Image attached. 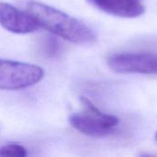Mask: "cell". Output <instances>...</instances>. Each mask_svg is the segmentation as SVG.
Wrapping results in <instances>:
<instances>
[{
  "label": "cell",
  "mask_w": 157,
  "mask_h": 157,
  "mask_svg": "<svg viewBox=\"0 0 157 157\" xmlns=\"http://www.w3.org/2000/svg\"><path fill=\"white\" fill-rule=\"evenodd\" d=\"M17 6L30 15L39 27L70 42L87 45L97 40L86 24L55 7L36 0H17Z\"/></svg>",
  "instance_id": "1"
},
{
  "label": "cell",
  "mask_w": 157,
  "mask_h": 157,
  "mask_svg": "<svg viewBox=\"0 0 157 157\" xmlns=\"http://www.w3.org/2000/svg\"><path fill=\"white\" fill-rule=\"evenodd\" d=\"M83 110L69 117V122L79 132L90 137H105L118 131L120 120L99 110L87 98H80Z\"/></svg>",
  "instance_id": "2"
},
{
  "label": "cell",
  "mask_w": 157,
  "mask_h": 157,
  "mask_svg": "<svg viewBox=\"0 0 157 157\" xmlns=\"http://www.w3.org/2000/svg\"><path fill=\"white\" fill-rule=\"evenodd\" d=\"M44 76L41 67L10 60L0 59V89L18 90L38 84Z\"/></svg>",
  "instance_id": "3"
},
{
  "label": "cell",
  "mask_w": 157,
  "mask_h": 157,
  "mask_svg": "<svg viewBox=\"0 0 157 157\" xmlns=\"http://www.w3.org/2000/svg\"><path fill=\"white\" fill-rule=\"evenodd\" d=\"M108 66L119 74L157 75V54L152 52H121L109 55Z\"/></svg>",
  "instance_id": "4"
},
{
  "label": "cell",
  "mask_w": 157,
  "mask_h": 157,
  "mask_svg": "<svg viewBox=\"0 0 157 157\" xmlns=\"http://www.w3.org/2000/svg\"><path fill=\"white\" fill-rule=\"evenodd\" d=\"M0 25L17 34L31 33L39 28L30 15L5 2H0Z\"/></svg>",
  "instance_id": "5"
},
{
  "label": "cell",
  "mask_w": 157,
  "mask_h": 157,
  "mask_svg": "<svg viewBox=\"0 0 157 157\" xmlns=\"http://www.w3.org/2000/svg\"><path fill=\"white\" fill-rule=\"evenodd\" d=\"M91 6L111 16L133 18L145 11L143 0H86Z\"/></svg>",
  "instance_id": "6"
},
{
  "label": "cell",
  "mask_w": 157,
  "mask_h": 157,
  "mask_svg": "<svg viewBox=\"0 0 157 157\" xmlns=\"http://www.w3.org/2000/svg\"><path fill=\"white\" fill-rule=\"evenodd\" d=\"M40 50L45 57L56 58L61 54L63 51V45L56 37L52 35H47L41 39L40 42Z\"/></svg>",
  "instance_id": "7"
},
{
  "label": "cell",
  "mask_w": 157,
  "mask_h": 157,
  "mask_svg": "<svg viewBox=\"0 0 157 157\" xmlns=\"http://www.w3.org/2000/svg\"><path fill=\"white\" fill-rule=\"evenodd\" d=\"M28 155L27 149L18 144H7L0 146V156L24 157Z\"/></svg>",
  "instance_id": "8"
},
{
  "label": "cell",
  "mask_w": 157,
  "mask_h": 157,
  "mask_svg": "<svg viewBox=\"0 0 157 157\" xmlns=\"http://www.w3.org/2000/svg\"><path fill=\"white\" fill-rule=\"evenodd\" d=\"M155 140H156V142H157V132H156V133H155Z\"/></svg>",
  "instance_id": "9"
}]
</instances>
